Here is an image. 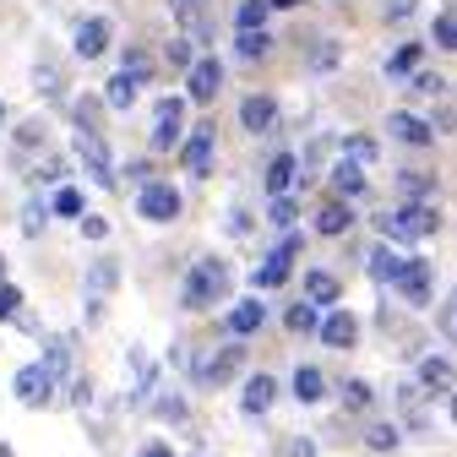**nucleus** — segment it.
Listing matches in <instances>:
<instances>
[{
  "label": "nucleus",
  "mask_w": 457,
  "mask_h": 457,
  "mask_svg": "<svg viewBox=\"0 0 457 457\" xmlns=\"http://www.w3.org/2000/svg\"><path fill=\"white\" fill-rule=\"evenodd\" d=\"M137 93H142V87H137L126 71H114V77L104 82V93H98V98H104V109H131V104H137Z\"/></svg>",
  "instance_id": "nucleus-28"
},
{
  "label": "nucleus",
  "mask_w": 457,
  "mask_h": 457,
  "mask_svg": "<svg viewBox=\"0 0 457 457\" xmlns=\"http://www.w3.org/2000/svg\"><path fill=\"white\" fill-rule=\"evenodd\" d=\"M316 321H321V311L311 300H295L289 311H283V327H289V332H316Z\"/></svg>",
  "instance_id": "nucleus-35"
},
{
  "label": "nucleus",
  "mask_w": 457,
  "mask_h": 457,
  "mask_svg": "<svg viewBox=\"0 0 457 457\" xmlns=\"http://www.w3.org/2000/svg\"><path fill=\"white\" fill-rule=\"evenodd\" d=\"M420 61H425V49H420V44H397V49L386 54V66H381V71H386V77H414Z\"/></svg>",
  "instance_id": "nucleus-30"
},
{
  "label": "nucleus",
  "mask_w": 457,
  "mask_h": 457,
  "mask_svg": "<svg viewBox=\"0 0 457 457\" xmlns=\"http://www.w3.org/2000/svg\"><path fill=\"white\" fill-rule=\"evenodd\" d=\"M120 71H126L137 87H142V82H153V61H147V49H126V66H120Z\"/></svg>",
  "instance_id": "nucleus-44"
},
{
  "label": "nucleus",
  "mask_w": 457,
  "mask_h": 457,
  "mask_svg": "<svg viewBox=\"0 0 457 457\" xmlns=\"http://www.w3.org/2000/svg\"><path fill=\"white\" fill-rule=\"evenodd\" d=\"M0 120H6V104H0Z\"/></svg>",
  "instance_id": "nucleus-62"
},
{
  "label": "nucleus",
  "mask_w": 457,
  "mask_h": 457,
  "mask_svg": "<svg viewBox=\"0 0 457 457\" xmlns=\"http://www.w3.org/2000/svg\"><path fill=\"white\" fill-rule=\"evenodd\" d=\"M228 235H240V240H245V235H251V218H245V212H235V218H228Z\"/></svg>",
  "instance_id": "nucleus-55"
},
{
  "label": "nucleus",
  "mask_w": 457,
  "mask_h": 457,
  "mask_svg": "<svg viewBox=\"0 0 457 457\" xmlns=\"http://www.w3.org/2000/svg\"><path fill=\"white\" fill-rule=\"evenodd\" d=\"M180 142H186V98H163V104H158V120H153L147 147H153V153H175Z\"/></svg>",
  "instance_id": "nucleus-9"
},
{
  "label": "nucleus",
  "mask_w": 457,
  "mask_h": 457,
  "mask_svg": "<svg viewBox=\"0 0 457 457\" xmlns=\"http://www.w3.org/2000/svg\"><path fill=\"white\" fill-rule=\"evenodd\" d=\"M332 66H337V44H332V38H321V44H316V54H311V71H332Z\"/></svg>",
  "instance_id": "nucleus-49"
},
{
  "label": "nucleus",
  "mask_w": 457,
  "mask_h": 457,
  "mask_svg": "<svg viewBox=\"0 0 457 457\" xmlns=\"http://www.w3.org/2000/svg\"><path fill=\"white\" fill-rule=\"evenodd\" d=\"M316 337L327 343V349H354V343H360V316L354 311H327L321 321H316Z\"/></svg>",
  "instance_id": "nucleus-12"
},
{
  "label": "nucleus",
  "mask_w": 457,
  "mask_h": 457,
  "mask_svg": "<svg viewBox=\"0 0 457 457\" xmlns=\"http://www.w3.org/2000/svg\"><path fill=\"white\" fill-rule=\"evenodd\" d=\"M235 54H240V61H267V54H272V33H267V28L235 33Z\"/></svg>",
  "instance_id": "nucleus-32"
},
{
  "label": "nucleus",
  "mask_w": 457,
  "mask_h": 457,
  "mask_svg": "<svg viewBox=\"0 0 457 457\" xmlns=\"http://www.w3.org/2000/svg\"><path fill=\"white\" fill-rule=\"evenodd\" d=\"M77 223H82V235H87V240H104V235H109V218H98V212H82Z\"/></svg>",
  "instance_id": "nucleus-52"
},
{
  "label": "nucleus",
  "mask_w": 457,
  "mask_h": 457,
  "mask_svg": "<svg viewBox=\"0 0 457 457\" xmlns=\"http://www.w3.org/2000/svg\"><path fill=\"white\" fill-rule=\"evenodd\" d=\"M163 61L175 66V71H191V66H196V54H191V38H175V44L163 49Z\"/></svg>",
  "instance_id": "nucleus-46"
},
{
  "label": "nucleus",
  "mask_w": 457,
  "mask_h": 457,
  "mask_svg": "<svg viewBox=\"0 0 457 457\" xmlns=\"http://www.w3.org/2000/svg\"><path fill=\"white\" fill-rule=\"evenodd\" d=\"M126 180H137V186H147V180H153V169H147V163H126Z\"/></svg>",
  "instance_id": "nucleus-54"
},
{
  "label": "nucleus",
  "mask_w": 457,
  "mask_h": 457,
  "mask_svg": "<svg viewBox=\"0 0 457 457\" xmlns=\"http://www.w3.org/2000/svg\"><path fill=\"white\" fill-rule=\"evenodd\" d=\"M212 147H218V126H212V120H202V126L180 142V163H186V175H196V180H207V175H212Z\"/></svg>",
  "instance_id": "nucleus-10"
},
{
  "label": "nucleus",
  "mask_w": 457,
  "mask_h": 457,
  "mask_svg": "<svg viewBox=\"0 0 457 457\" xmlns=\"http://www.w3.org/2000/svg\"><path fill=\"white\" fill-rule=\"evenodd\" d=\"M430 175H414V169H403V175H397V191H403V202H425L430 196Z\"/></svg>",
  "instance_id": "nucleus-39"
},
{
  "label": "nucleus",
  "mask_w": 457,
  "mask_h": 457,
  "mask_svg": "<svg viewBox=\"0 0 457 457\" xmlns=\"http://www.w3.org/2000/svg\"><path fill=\"white\" fill-rule=\"evenodd\" d=\"M272 403H278V381H272L267 370H262V376H245V392H240V409H245V414L256 420V414H267Z\"/></svg>",
  "instance_id": "nucleus-20"
},
{
  "label": "nucleus",
  "mask_w": 457,
  "mask_h": 457,
  "mask_svg": "<svg viewBox=\"0 0 457 457\" xmlns=\"http://www.w3.org/2000/svg\"><path fill=\"white\" fill-rule=\"evenodd\" d=\"M44 142H49V126H44V114H28V120L17 126V158H22V153H38Z\"/></svg>",
  "instance_id": "nucleus-33"
},
{
  "label": "nucleus",
  "mask_w": 457,
  "mask_h": 457,
  "mask_svg": "<svg viewBox=\"0 0 457 457\" xmlns=\"http://www.w3.org/2000/svg\"><path fill=\"white\" fill-rule=\"evenodd\" d=\"M349 228H354V207L349 202H321L316 207V235H327V240H343V235H349Z\"/></svg>",
  "instance_id": "nucleus-18"
},
{
  "label": "nucleus",
  "mask_w": 457,
  "mask_h": 457,
  "mask_svg": "<svg viewBox=\"0 0 457 457\" xmlns=\"http://www.w3.org/2000/svg\"><path fill=\"white\" fill-rule=\"evenodd\" d=\"M223 87V66H218V54H202V61L186 71V104H212Z\"/></svg>",
  "instance_id": "nucleus-11"
},
{
  "label": "nucleus",
  "mask_w": 457,
  "mask_h": 457,
  "mask_svg": "<svg viewBox=\"0 0 457 457\" xmlns=\"http://www.w3.org/2000/svg\"><path fill=\"white\" fill-rule=\"evenodd\" d=\"M365 446H370V452H397V446H403V430H397L392 420H376V425L365 430Z\"/></svg>",
  "instance_id": "nucleus-34"
},
{
  "label": "nucleus",
  "mask_w": 457,
  "mask_h": 457,
  "mask_svg": "<svg viewBox=\"0 0 457 457\" xmlns=\"http://www.w3.org/2000/svg\"><path fill=\"white\" fill-rule=\"evenodd\" d=\"M381 12H386V22H409V17L420 12V0H386Z\"/></svg>",
  "instance_id": "nucleus-51"
},
{
  "label": "nucleus",
  "mask_w": 457,
  "mask_h": 457,
  "mask_svg": "<svg viewBox=\"0 0 457 457\" xmlns=\"http://www.w3.org/2000/svg\"><path fill=\"white\" fill-rule=\"evenodd\" d=\"M289 386H295V397H300V403H321V397H327V376H321L316 365H300Z\"/></svg>",
  "instance_id": "nucleus-29"
},
{
  "label": "nucleus",
  "mask_w": 457,
  "mask_h": 457,
  "mask_svg": "<svg viewBox=\"0 0 457 457\" xmlns=\"http://www.w3.org/2000/svg\"><path fill=\"white\" fill-rule=\"evenodd\" d=\"M0 457H17V452H12V446H6V441H0Z\"/></svg>",
  "instance_id": "nucleus-60"
},
{
  "label": "nucleus",
  "mask_w": 457,
  "mask_h": 457,
  "mask_svg": "<svg viewBox=\"0 0 457 457\" xmlns=\"http://www.w3.org/2000/svg\"><path fill=\"white\" fill-rule=\"evenodd\" d=\"M137 457H175V452H169V446H163V441H147V446H142V452H137Z\"/></svg>",
  "instance_id": "nucleus-57"
},
{
  "label": "nucleus",
  "mask_w": 457,
  "mask_h": 457,
  "mask_svg": "<svg viewBox=\"0 0 457 457\" xmlns=\"http://www.w3.org/2000/svg\"><path fill=\"white\" fill-rule=\"evenodd\" d=\"M430 131H452V104H441V109H436V126H430Z\"/></svg>",
  "instance_id": "nucleus-56"
},
{
  "label": "nucleus",
  "mask_w": 457,
  "mask_h": 457,
  "mask_svg": "<svg viewBox=\"0 0 457 457\" xmlns=\"http://www.w3.org/2000/svg\"><path fill=\"white\" fill-rule=\"evenodd\" d=\"M300 245H305L300 235H283V240L267 251V262L251 272V289H256V295H262V289H283V283L295 278V256H300Z\"/></svg>",
  "instance_id": "nucleus-4"
},
{
  "label": "nucleus",
  "mask_w": 457,
  "mask_h": 457,
  "mask_svg": "<svg viewBox=\"0 0 457 457\" xmlns=\"http://www.w3.org/2000/svg\"><path fill=\"white\" fill-rule=\"evenodd\" d=\"M414 98H446V77L420 71V77H414Z\"/></svg>",
  "instance_id": "nucleus-47"
},
{
  "label": "nucleus",
  "mask_w": 457,
  "mask_h": 457,
  "mask_svg": "<svg viewBox=\"0 0 457 457\" xmlns=\"http://www.w3.org/2000/svg\"><path fill=\"white\" fill-rule=\"evenodd\" d=\"M49 212L54 218H82L87 207H82V191L77 186H61V191H54V202H49Z\"/></svg>",
  "instance_id": "nucleus-37"
},
{
  "label": "nucleus",
  "mask_w": 457,
  "mask_h": 457,
  "mask_svg": "<svg viewBox=\"0 0 457 457\" xmlns=\"http://www.w3.org/2000/svg\"><path fill=\"white\" fill-rule=\"evenodd\" d=\"M343 158L365 169V163H376V158H381V142H376L370 131H354V137H343Z\"/></svg>",
  "instance_id": "nucleus-31"
},
{
  "label": "nucleus",
  "mask_w": 457,
  "mask_h": 457,
  "mask_svg": "<svg viewBox=\"0 0 457 457\" xmlns=\"http://www.w3.org/2000/svg\"><path fill=\"white\" fill-rule=\"evenodd\" d=\"M295 6H305V0H267V12H295Z\"/></svg>",
  "instance_id": "nucleus-59"
},
{
  "label": "nucleus",
  "mask_w": 457,
  "mask_h": 457,
  "mask_svg": "<svg viewBox=\"0 0 457 457\" xmlns=\"http://www.w3.org/2000/svg\"><path fill=\"white\" fill-rule=\"evenodd\" d=\"M104 49H109V22H104V17H87V22L77 28V54H82V61H98Z\"/></svg>",
  "instance_id": "nucleus-25"
},
{
  "label": "nucleus",
  "mask_w": 457,
  "mask_h": 457,
  "mask_svg": "<svg viewBox=\"0 0 457 457\" xmlns=\"http://www.w3.org/2000/svg\"><path fill=\"white\" fill-rule=\"evenodd\" d=\"M392 289H397V300H409V305H430L436 267L425 256H403V267H397V278H392Z\"/></svg>",
  "instance_id": "nucleus-8"
},
{
  "label": "nucleus",
  "mask_w": 457,
  "mask_h": 457,
  "mask_svg": "<svg viewBox=\"0 0 457 457\" xmlns=\"http://www.w3.org/2000/svg\"><path fill=\"white\" fill-rule=\"evenodd\" d=\"M386 137L403 142V147H430V142H436V131L420 120V114H409V109H392V114H386Z\"/></svg>",
  "instance_id": "nucleus-15"
},
{
  "label": "nucleus",
  "mask_w": 457,
  "mask_h": 457,
  "mask_svg": "<svg viewBox=\"0 0 457 457\" xmlns=\"http://www.w3.org/2000/svg\"><path fill=\"white\" fill-rule=\"evenodd\" d=\"M12 392H17V403H22V409H49L54 397H61V381H54V376L33 360V365H22V370H17Z\"/></svg>",
  "instance_id": "nucleus-7"
},
{
  "label": "nucleus",
  "mask_w": 457,
  "mask_h": 457,
  "mask_svg": "<svg viewBox=\"0 0 457 457\" xmlns=\"http://www.w3.org/2000/svg\"><path fill=\"white\" fill-rule=\"evenodd\" d=\"M365 267H370V278L381 283V289H392V278H397V267H403V256H397V251H392V245L381 240V245H376V251L365 256Z\"/></svg>",
  "instance_id": "nucleus-27"
},
{
  "label": "nucleus",
  "mask_w": 457,
  "mask_h": 457,
  "mask_svg": "<svg viewBox=\"0 0 457 457\" xmlns=\"http://www.w3.org/2000/svg\"><path fill=\"white\" fill-rule=\"evenodd\" d=\"M337 397H343V409H354V414H360V409H370V397H376V392H370V381H343Z\"/></svg>",
  "instance_id": "nucleus-40"
},
{
  "label": "nucleus",
  "mask_w": 457,
  "mask_h": 457,
  "mask_svg": "<svg viewBox=\"0 0 457 457\" xmlns=\"http://www.w3.org/2000/svg\"><path fill=\"white\" fill-rule=\"evenodd\" d=\"M104 114H109V109H104V98H98V93H87V98H77V104H71V120H77V131H82V137H104Z\"/></svg>",
  "instance_id": "nucleus-24"
},
{
  "label": "nucleus",
  "mask_w": 457,
  "mask_h": 457,
  "mask_svg": "<svg viewBox=\"0 0 457 457\" xmlns=\"http://www.w3.org/2000/svg\"><path fill=\"white\" fill-rule=\"evenodd\" d=\"M33 87H38V98L61 104V98H66V71L54 66V61H38V66H33Z\"/></svg>",
  "instance_id": "nucleus-26"
},
{
  "label": "nucleus",
  "mask_w": 457,
  "mask_h": 457,
  "mask_svg": "<svg viewBox=\"0 0 457 457\" xmlns=\"http://www.w3.org/2000/svg\"><path fill=\"white\" fill-rule=\"evenodd\" d=\"M430 38H436V49H441V54H452V44H457V22H452V12H436Z\"/></svg>",
  "instance_id": "nucleus-42"
},
{
  "label": "nucleus",
  "mask_w": 457,
  "mask_h": 457,
  "mask_svg": "<svg viewBox=\"0 0 457 457\" xmlns=\"http://www.w3.org/2000/svg\"><path fill=\"white\" fill-rule=\"evenodd\" d=\"M289 457H316V441H289Z\"/></svg>",
  "instance_id": "nucleus-58"
},
{
  "label": "nucleus",
  "mask_w": 457,
  "mask_h": 457,
  "mask_svg": "<svg viewBox=\"0 0 457 457\" xmlns=\"http://www.w3.org/2000/svg\"><path fill=\"white\" fill-rule=\"evenodd\" d=\"M337 295H343V283H337L332 272H321V267H311V272H305V300H311L316 311H332V305H337Z\"/></svg>",
  "instance_id": "nucleus-23"
},
{
  "label": "nucleus",
  "mask_w": 457,
  "mask_h": 457,
  "mask_svg": "<svg viewBox=\"0 0 457 457\" xmlns=\"http://www.w3.org/2000/svg\"><path fill=\"white\" fill-rule=\"evenodd\" d=\"M235 28H240V33H256V28H267V0H240Z\"/></svg>",
  "instance_id": "nucleus-38"
},
{
  "label": "nucleus",
  "mask_w": 457,
  "mask_h": 457,
  "mask_svg": "<svg viewBox=\"0 0 457 457\" xmlns=\"http://www.w3.org/2000/svg\"><path fill=\"white\" fill-rule=\"evenodd\" d=\"M114 283H120V267H114L109 256L87 267V321H104V300L114 295Z\"/></svg>",
  "instance_id": "nucleus-13"
},
{
  "label": "nucleus",
  "mask_w": 457,
  "mask_h": 457,
  "mask_svg": "<svg viewBox=\"0 0 457 457\" xmlns=\"http://www.w3.org/2000/svg\"><path fill=\"white\" fill-rule=\"evenodd\" d=\"M240 126H245L251 137L272 131V126H278V98H272V93H245V104H240Z\"/></svg>",
  "instance_id": "nucleus-16"
},
{
  "label": "nucleus",
  "mask_w": 457,
  "mask_h": 457,
  "mask_svg": "<svg viewBox=\"0 0 457 457\" xmlns=\"http://www.w3.org/2000/svg\"><path fill=\"white\" fill-rule=\"evenodd\" d=\"M44 223H49V202L44 196H33L28 207H22V235L33 240V235H44Z\"/></svg>",
  "instance_id": "nucleus-41"
},
{
  "label": "nucleus",
  "mask_w": 457,
  "mask_h": 457,
  "mask_svg": "<svg viewBox=\"0 0 457 457\" xmlns=\"http://www.w3.org/2000/svg\"><path fill=\"white\" fill-rule=\"evenodd\" d=\"M186 365H191L196 386H228V381L245 370V343H223V349H212L202 360H186Z\"/></svg>",
  "instance_id": "nucleus-3"
},
{
  "label": "nucleus",
  "mask_w": 457,
  "mask_h": 457,
  "mask_svg": "<svg viewBox=\"0 0 457 457\" xmlns=\"http://www.w3.org/2000/svg\"><path fill=\"white\" fill-rule=\"evenodd\" d=\"M71 360H77V337L71 332H54V337H44V370L54 376V381H71L77 370H71Z\"/></svg>",
  "instance_id": "nucleus-14"
},
{
  "label": "nucleus",
  "mask_w": 457,
  "mask_h": 457,
  "mask_svg": "<svg viewBox=\"0 0 457 457\" xmlns=\"http://www.w3.org/2000/svg\"><path fill=\"white\" fill-rule=\"evenodd\" d=\"M262 321H267V305H262V295H251V300H240L235 311H228V316H223V327H228V332H235V337H251V332H256Z\"/></svg>",
  "instance_id": "nucleus-21"
},
{
  "label": "nucleus",
  "mask_w": 457,
  "mask_h": 457,
  "mask_svg": "<svg viewBox=\"0 0 457 457\" xmlns=\"http://www.w3.org/2000/svg\"><path fill=\"white\" fill-rule=\"evenodd\" d=\"M0 283H6V256H0Z\"/></svg>",
  "instance_id": "nucleus-61"
},
{
  "label": "nucleus",
  "mask_w": 457,
  "mask_h": 457,
  "mask_svg": "<svg viewBox=\"0 0 457 457\" xmlns=\"http://www.w3.org/2000/svg\"><path fill=\"white\" fill-rule=\"evenodd\" d=\"M267 223H272V228H295V223H300V202H295V196H272V202H267Z\"/></svg>",
  "instance_id": "nucleus-36"
},
{
  "label": "nucleus",
  "mask_w": 457,
  "mask_h": 457,
  "mask_svg": "<svg viewBox=\"0 0 457 457\" xmlns=\"http://www.w3.org/2000/svg\"><path fill=\"white\" fill-rule=\"evenodd\" d=\"M153 414L169 420V425H186V397H180V392H163L158 403H153Z\"/></svg>",
  "instance_id": "nucleus-43"
},
{
  "label": "nucleus",
  "mask_w": 457,
  "mask_h": 457,
  "mask_svg": "<svg viewBox=\"0 0 457 457\" xmlns=\"http://www.w3.org/2000/svg\"><path fill=\"white\" fill-rule=\"evenodd\" d=\"M66 403H71V409H87V403H93V376H71V381H66Z\"/></svg>",
  "instance_id": "nucleus-45"
},
{
  "label": "nucleus",
  "mask_w": 457,
  "mask_h": 457,
  "mask_svg": "<svg viewBox=\"0 0 457 457\" xmlns=\"http://www.w3.org/2000/svg\"><path fill=\"white\" fill-rule=\"evenodd\" d=\"M228 289H235V267H228L223 256H202L186 272V283H180V305L186 311H212V305L228 300Z\"/></svg>",
  "instance_id": "nucleus-1"
},
{
  "label": "nucleus",
  "mask_w": 457,
  "mask_h": 457,
  "mask_svg": "<svg viewBox=\"0 0 457 457\" xmlns=\"http://www.w3.org/2000/svg\"><path fill=\"white\" fill-rule=\"evenodd\" d=\"M295 180H300V158H295V153H278V158L267 163V196H289Z\"/></svg>",
  "instance_id": "nucleus-22"
},
{
  "label": "nucleus",
  "mask_w": 457,
  "mask_h": 457,
  "mask_svg": "<svg viewBox=\"0 0 457 457\" xmlns=\"http://www.w3.org/2000/svg\"><path fill=\"white\" fill-rule=\"evenodd\" d=\"M436 327H441V337H452V327H457V321H452V300H441V311H436Z\"/></svg>",
  "instance_id": "nucleus-53"
},
{
  "label": "nucleus",
  "mask_w": 457,
  "mask_h": 457,
  "mask_svg": "<svg viewBox=\"0 0 457 457\" xmlns=\"http://www.w3.org/2000/svg\"><path fill=\"white\" fill-rule=\"evenodd\" d=\"M327 180H332L337 202H354V196H365V191H370V180H365V169H360V163H349V158H337Z\"/></svg>",
  "instance_id": "nucleus-19"
},
{
  "label": "nucleus",
  "mask_w": 457,
  "mask_h": 457,
  "mask_svg": "<svg viewBox=\"0 0 457 457\" xmlns=\"http://www.w3.org/2000/svg\"><path fill=\"white\" fill-rule=\"evenodd\" d=\"M77 163L87 169V180H93L98 191H120V169H114L104 137H77Z\"/></svg>",
  "instance_id": "nucleus-5"
},
{
  "label": "nucleus",
  "mask_w": 457,
  "mask_h": 457,
  "mask_svg": "<svg viewBox=\"0 0 457 457\" xmlns=\"http://www.w3.org/2000/svg\"><path fill=\"white\" fill-rule=\"evenodd\" d=\"M420 392H430V397H441V403H452V354L420 360Z\"/></svg>",
  "instance_id": "nucleus-17"
},
{
  "label": "nucleus",
  "mask_w": 457,
  "mask_h": 457,
  "mask_svg": "<svg viewBox=\"0 0 457 457\" xmlns=\"http://www.w3.org/2000/svg\"><path fill=\"white\" fill-rule=\"evenodd\" d=\"M175 6H191V0H175Z\"/></svg>",
  "instance_id": "nucleus-63"
},
{
  "label": "nucleus",
  "mask_w": 457,
  "mask_h": 457,
  "mask_svg": "<svg viewBox=\"0 0 457 457\" xmlns=\"http://www.w3.org/2000/svg\"><path fill=\"white\" fill-rule=\"evenodd\" d=\"M376 223H381L386 245H420V240H430L441 228V212L430 202H403V207H386Z\"/></svg>",
  "instance_id": "nucleus-2"
},
{
  "label": "nucleus",
  "mask_w": 457,
  "mask_h": 457,
  "mask_svg": "<svg viewBox=\"0 0 457 457\" xmlns=\"http://www.w3.org/2000/svg\"><path fill=\"white\" fill-rule=\"evenodd\" d=\"M22 311V289H17V283H0V321H12Z\"/></svg>",
  "instance_id": "nucleus-48"
},
{
  "label": "nucleus",
  "mask_w": 457,
  "mask_h": 457,
  "mask_svg": "<svg viewBox=\"0 0 457 457\" xmlns=\"http://www.w3.org/2000/svg\"><path fill=\"white\" fill-rule=\"evenodd\" d=\"M180 207H186V196L169 186V180H147L137 191V218H147V223H175Z\"/></svg>",
  "instance_id": "nucleus-6"
},
{
  "label": "nucleus",
  "mask_w": 457,
  "mask_h": 457,
  "mask_svg": "<svg viewBox=\"0 0 457 457\" xmlns=\"http://www.w3.org/2000/svg\"><path fill=\"white\" fill-rule=\"evenodd\" d=\"M44 180H66V158H49V163H38V169H33V186H44Z\"/></svg>",
  "instance_id": "nucleus-50"
}]
</instances>
